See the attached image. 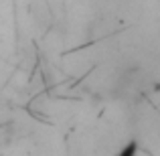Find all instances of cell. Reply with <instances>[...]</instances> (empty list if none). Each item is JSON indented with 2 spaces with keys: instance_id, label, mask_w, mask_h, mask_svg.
<instances>
[{
  "instance_id": "6da1fadb",
  "label": "cell",
  "mask_w": 160,
  "mask_h": 156,
  "mask_svg": "<svg viewBox=\"0 0 160 156\" xmlns=\"http://www.w3.org/2000/svg\"><path fill=\"white\" fill-rule=\"evenodd\" d=\"M134 154V146H128V148H124V154L122 156H132Z\"/></svg>"
}]
</instances>
